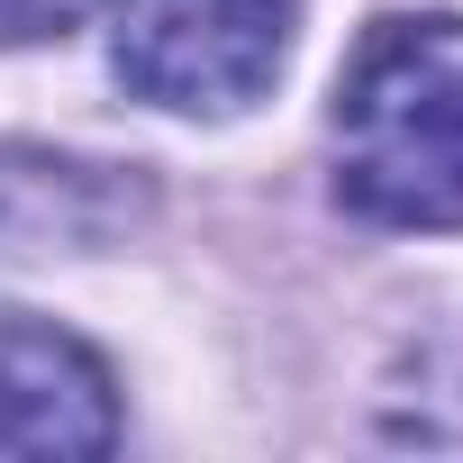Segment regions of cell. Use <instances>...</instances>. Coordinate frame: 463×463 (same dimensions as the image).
Wrapping results in <instances>:
<instances>
[{
    "mask_svg": "<svg viewBox=\"0 0 463 463\" xmlns=\"http://www.w3.org/2000/svg\"><path fill=\"white\" fill-rule=\"evenodd\" d=\"M336 200L373 227H463V19H373L336 82Z\"/></svg>",
    "mask_w": 463,
    "mask_h": 463,
    "instance_id": "1",
    "label": "cell"
},
{
    "mask_svg": "<svg viewBox=\"0 0 463 463\" xmlns=\"http://www.w3.org/2000/svg\"><path fill=\"white\" fill-rule=\"evenodd\" d=\"M291 46V0H128L118 19V82L155 109L227 118L264 100Z\"/></svg>",
    "mask_w": 463,
    "mask_h": 463,
    "instance_id": "2",
    "label": "cell"
},
{
    "mask_svg": "<svg viewBox=\"0 0 463 463\" xmlns=\"http://www.w3.org/2000/svg\"><path fill=\"white\" fill-rule=\"evenodd\" d=\"M118 391L109 364L55 318L0 309V454H109Z\"/></svg>",
    "mask_w": 463,
    "mask_h": 463,
    "instance_id": "3",
    "label": "cell"
},
{
    "mask_svg": "<svg viewBox=\"0 0 463 463\" xmlns=\"http://www.w3.org/2000/svg\"><path fill=\"white\" fill-rule=\"evenodd\" d=\"M118 218V182L100 164H55V155H0V237H100Z\"/></svg>",
    "mask_w": 463,
    "mask_h": 463,
    "instance_id": "4",
    "label": "cell"
},
{
    "mask_svg": "<svg viewBox=\"0 0 463 463\" xmlns=\"http://www.w3.org/2000/svg\"><path fill=\"white\" fill-rule=\"evenodd\" d=\"M100 10V0H0V46L10 37H64Z\"/></svg>",
    "mask_w": 463,
    "mask_h": 463,
    "instance_id": "5",
    "label": "cell"
}]
</instances>
